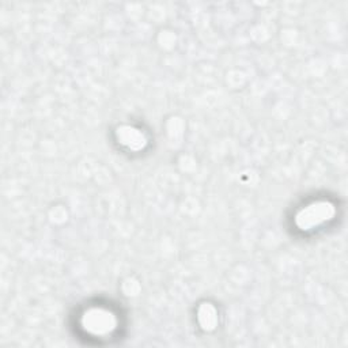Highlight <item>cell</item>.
Segmentation results:
<instances>
[{"label": "cell", "instance_id": "cell-1", "mask_svg": "<svg viewBox=\"0 0 348 348\" xmlns=\"http://www.w3.org/2000/svg\"><path fill=\"white\" fill-rule=\"evenodd\" d=\"M109 314H105V316H101L100 314V320H97V316H89L90 318V322L89 325H87V328L89 329H91V331H94V332H105V331H108L109 329Z\"/></svg>", "mask_w": 348, "mask_h": 348}]
</instances>
